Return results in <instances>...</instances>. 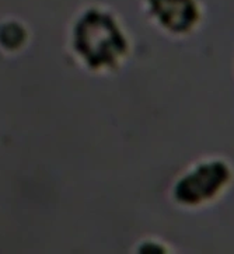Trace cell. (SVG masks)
I'll return each instance as SVG.
<instances>
[{
    "mask_svg": "<svg viewBox=\"0 0 234 254\" xmlns=\"http://www.w3.org/2000/svg\"><path fill=\"white\" fill-rule=\"evenodd\" d=\"M149 23L171 40H188L199 33L206 20L203 0H142Z\"/></svg>",
    "mask_w": 234,
    "mask_h": 254,
    "instance_id": "cell-2",
    "label": "cell"
},
{
    "mask_svg": "<svg viewBox=\"0 0 234 254\" xmlns=\"http://www.w3.org/2000/svg\"><path fill=\"white\" fill-rule=\"evenodd\" d=\"M234 187V163L223 155H205L186 164L173 180L169 198L185 212L209 209Z\"/></svg>",
    "mask_w": 234,
    "mask_h": 254,
    "instance_id": "cell-1",
    "label": "cell"
}]
</instances>
